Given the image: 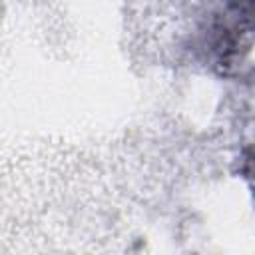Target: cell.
Instances as JSON below:
<instances>
[{
  "instance_id": "1",
  "label": "cell",
  "mask_w": 255,
  "mask_h": 255,
  "mask_svg": "<svg viewBox=\"0 0 255 255\" xmlns=\"http://www.w3.org/2000/svg\"><path fill=\"white\" fill-rule=\"evenodd\" d=\"M253 0H231L211 26V52L221 74H231L241 62V48L251 46Z\"/></svg>"
}]
</instances>
